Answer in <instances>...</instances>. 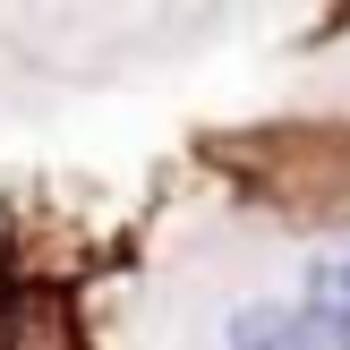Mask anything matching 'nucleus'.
I'll use <instances>...</instances> for the list:
<instances>
[{
	"mask_svg": "<svg viewBox=\"0 0 350 350\" xmlns=\"http://www.w3.org/2000/svg\"><path fill=\"white\" fill-rule=\"evenodd\" d=\"M248 146L282 154V171H248L256 197H282L291 180H317L325 188L317 214H350V137L342 129H265V137H248Z\"/></svg>",
	"mask_w": 350,
	"mask_h": 350,
	"instance_id": "obj_1",
	"label": "nucleus"
},
{
	"mask_svg": "<svg viewBox=\"0 0 350 350\" xmlns=\"http://www.w3.org/2000/svg\"><path fill=\"white\" fill-rule=\"evenodd\" d=\"M222 342H231V350H334V325H325L308 299H299V308L265 299V308H239Z\"/></svg>",
	"mask_w": 350,
	"mask_h": 350,
	"instance_id": "obj_2",
	"label": "nucleus"
},
{
	"mask_svg": "<svg viewBox=\"0 0 350 350\" xmlns=\"http://www.w3.org/2000/svg\"><path fill=\"white\" fill-rule=\"evenodd\" d=\"M308 308L334 325V350H350V256H325L308 273Z\"/></svg>",
	"mask_w": 350,
	"mask_h": 350,
	"instance_id": "obj_3",
	"label": "nucleus"
}]
</instances>
